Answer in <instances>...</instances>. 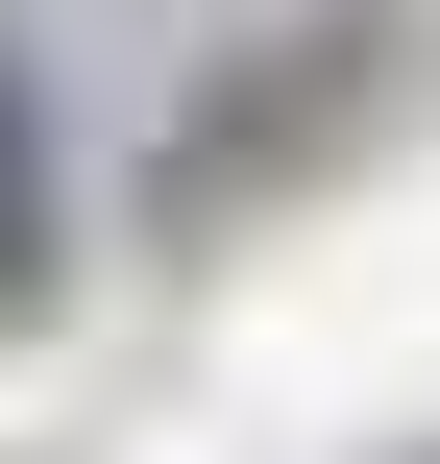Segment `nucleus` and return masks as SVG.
I'll list each match as a JSON object with an SVG mask.
<instances>
[{
  "label": "nucleus",
  "instance_id": "f257e3e1",
  "mask_svg": "<svg viewBox=\"0 0 440 464\" xmlns=\"http://www.w3.org/2000/svg\"><path fill=\"white\" fill-rule=\"evenodd\" d=\"M0 318H49V122H24V49H0Z\"/></svg>",
  "mask_w": 440,
  "mask_h": 464
}]
</instances>
